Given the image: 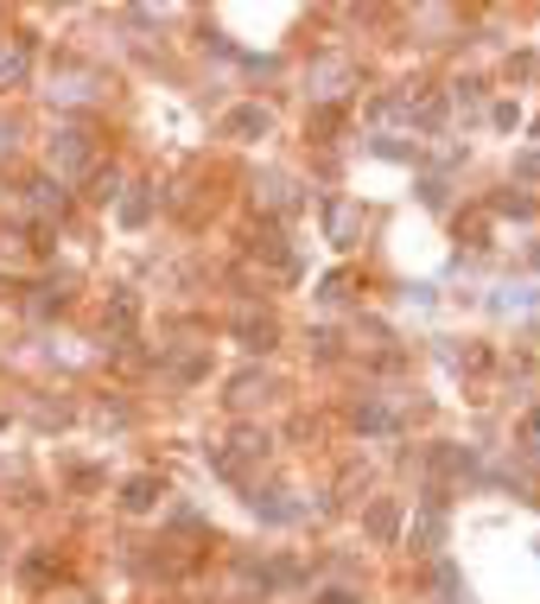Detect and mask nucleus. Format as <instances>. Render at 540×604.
I'll return each mask as SVG.
<instances>
[{"label": "nucleus", "instance_id": "nucleus-1", "mask_svg": "<svg viewBox=\"0 0 540 604\" xmlns=\"http://www.w3.org/2000/svg\"><path fill=\"white\" fill-rule=\"evenodd\" d=\"M236 141H249V134H267V109H254V102H242V109H229V121H223Z\"/></svg>", "mask_w": 540, "mask_h": 604}, {"label": "nucleus", "instance_id": "nucleus-2", "mask_svg": "<svg viewBox=\"0 0 540 604\" xmlns=\"http://www.w3.org/2000/svg\"><path fill=\"white\" fill-rule=\"evenodd\" d=\"M51 159L83 166V159H89V134H83V128H64V134H58V147H51Z\"/></svg>", "mask_w": 540, "mask_h": 604}, {"label": "nucleus", "instance_id": "nucleus-3", "mask_svg": "<svg viewBox=\"0 0 540 604\" xmlns=\"http://www.w3.org/2000/svg\"><path fill=\"white\" fill-rule=\"evenodd\" d=\"M395 529H400V503H375L369 509V534L375 541H395Z\"/></svg>", "mask_w": 540, "mask_h": 604}, {"label": "nucleus", "instance_id": "nucleus-4", "mask_svg": "<svg viewBox=\"0 0 540 604\" xmlns=\"http://www.w3.org/2000/svg\"><path fill=\"white\" fill-rule=\"evenodd\" d=\"M159 496H166V484H159V478H134V484H128V496H121V503H128V509H153Z\"/></svg>", "mask_w": 540, "mask_h": 604}, {"label": "nucleus", "instance_id": "nucleus-5", "mask_svg": "<svg viewBox=\"0 0 540 604\" xmlns=\"http://www.w3.org/2000/svg\"><path fill=\"white\" fill-rule=\"evenodd\" d=\"M26 76V45H0V83H20Z\"/></svg>", "mask_w": 540, "mask_h": 604}, {"label": "nucleus", "instance_id": "nucleus-6", "mask_svg": "<svg viewBox=\"0 0 540 604\" xmlns=\"http://www.w3.org/2000/svg\"><path fill=\"white\" fill-rule=\"evenodd\" d=\"M146 210H153L146 185H134V197H121V217H128V224H146Z\"/></svg>", "mask_w": 540, "mask_h": 604}, {"label": "nucleus", "instance_id": "nucleus-7", "mask_svg": "<svg viewBox=\"0 0 540 604\" xmlns=\"http://www.w3.org/2000/svg\"><path fill=\"white\" fill-rule=\"evenodd\" d=\"M357 426H369V433H388V426H395V414L369 401V408H357Z\"/></svg>", "mask_w": 540, "mask_h": 604}, {"label": "nucleus", "instance_id": "nucleus-8", "mask_svg": "<svg viewBox=\"0 0 540 604\" xmlns=\"http://www.w3.org/2000/svg\"><path fill=\"white\" fill-rule=\"evenodd\" d=\"M33 204H38V210H58V204H64V191L51 185V179H38V185H33Z\"/></svg>", "mask_w": 540, "mask_h": 604}, {"label": "nucleus", "instance_id": "nucleus-9", "mask_svg": "<svg viewBox=\"0 0 540 604\" xmlns=\"http://www.w3.org/2000/svg\"><path fill=\"white\" fill-rule=\"evenodd\" d=\"M242 338H249V350H267V343H274V318H261V325H242Z\"/></svg>", "mask_w": 540, "mask_h": 604}, {"label": "nucleus", "instance_id": "nucleus-10", "mask_svg": "<svg viewBox=\"0 0 540 604\" xmlns=\"http://www.w3.org/2000/svg\"><path fill=\"white\" fill-rule=\"evenodd\" d=\"M439 534H445V522H439V516H420V522H413V541H420V547H432Z\"/></svg>", "mask_w": 540, "mask_h": 604}, {"label": "nucleus", "instance_id": "nucleus-11", "mask_svg": "<svg viewBox=\"0 0 540 604\" xmlns=\"http://www.w3.org/2000/svg\"><path fill=\"white\" fill-rule=\"evenodd\" d=\"M26 579H33V585H45V579H51V560H45V554H38V560H26Z\"/></svg>", "mask_w": 540, "mask_h": 604}, {"label": "nucleus", "instance_id": "nucleus-12", "mask_svg": "<svg viewBox=\"0 0 540 604\" xmlns=\"http://www.w3.org/2000/svg\"><path fill=\"white\" fill-rule=\"evenodd\" d=\"M319 604H357V592H344V585H337V592H324Z\"/></svg>", "mask_w": 540, "mask_h": 604}, {"label": "nucleus", "instance_id": "nucleus-13", "mask_svg": "<svg viewBox=\"0 0 540 604\" xmlns=\"http://www.w3.org/2000/svg\"><path fill=\"white\" fill-rule=\"evenodd\" d=\"M528 433H535V439H540V414H535V420H528Z\"/></svg>", "mask_w": 540, "mask_h": 604}]
</instances>
